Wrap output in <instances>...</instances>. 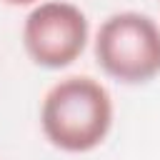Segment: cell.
Segmentation results:
<instances>
[{
    "label": "cell",
    "mask_w": 160,
    "mask_h": 160,
    "mask_svg": "<svg viewBox=\"0 0 160 160\" xmlns=\"http://www.w3.org/2000/svg\"><path fill=\"white\" fill-rule=\"evenodd\" d=\"M115 120L110 90L90 75L58 80L40 102V128L45 140L62 152H90L100 148Z\"/></svg>",
    "instance_id": "1"
},
{
    "label": "cell",
    "mask_w": 160,
    "mask_h": 160,
    "mask_svg": "<svg viewBox=\"0 0 160 160\" xmlns=\"http://www.w3.org/2000/svg\"><path fill=\"white\" fill-rule=\"evenodd\" d=\"M98 68L122 85H145L160 75V25L140 10L108 15L95 38Z\"/></svg>",
    "instance_id": "2"
},
{
    "label": "cell",
    "mask_w": 160,
    "mask_h": 160,
    "mask_svg": "<svg viewBox=\"0 0 160 160\" xmlns=\"http://www.w3.org/2000/svg\"><path fill=\"white\" fill-rule=\"evenodd\" d=\"M25 55L45 70L72 65L90 42L88 15L68 0H42L22 20Z\"/></svg>",
    "instance_id": "3"
},
{
    "label": "cell",
    "mask_w": 160,
    "mask_h": 160,
    "mask_svg": "<svg viewBox=\"0 0 160 160\" xmlns=\"http://www.w3.org/2000/svg\"><path fill=\"white\" fill-rule=\"evenodd\" d=\"M0 2H5V5H10V8H35V5L42 2V0H0Z\"/></svg>",
    "instance_id": "4"
}]
</instances>
